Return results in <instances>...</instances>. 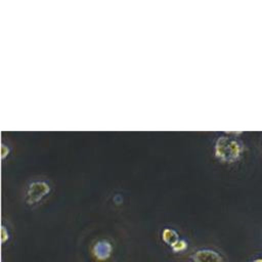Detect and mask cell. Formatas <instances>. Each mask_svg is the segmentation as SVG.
Instances as JSON below:
<instances>
[{"label": "cell", "instance_id": "obj_1", "mask_svg": "<svg viewBox=\"0 0 262 262\" xmlns=\"http://www.w3.org/2000/svg\"><path fill=\"white\" fill-rule=\"evenodd\" d=\"M243 144L238 140L220 136L215 143V156L222 162L232 163L237 161L243 154Z\"/></svg>", "mask_w": 262, "mask_h": 262}, {"label": "cell", "instance_id": "obj_2", "mask_svg": "<svg viewBox=\"0 0 262 262\" xmlns=\"http://www.w3.org/2000/svg\"><path fill=\"white\" fill-rule=\"evenodd\" d=\"M50 190L48 184L44 181L32 182L26 192V201L28 204H35L39 202Z\"/></svg>", "mask_w": 262, "mask_h": 262}, {"label": "cell", "instance_id": "obj_3", "mask_svg": "<svg viewBox=\"0 0 262 262\" xmlns=\"http://www.w3.org/2000/svg\"><path fill=\"white\" fill-rule=\"evenodd\" d=\"M112 252H113V247L111 243L105 239L96 242L92 247V254L99 261L107 260L111 257Z\"/></svg>", "mask_w": 262, "mask_h": 262}, {"label": "cell", "instance_id": "obj_4", "mask_svg": "<svg viewBox=\"0 0 262 262\" xmlns=\"http://www.w3.org/2000/svg\"><path fill=\"white\" fill-rule=\"evenodd\" d=\"M191 259L193 262H223L222 256L216 251L210 249H204L196 251Z\"/></svg>", "mask_w": 262, "mask_h": 262}, {"label": "cell", "instance_id": "obj_5", "mask_svg": "<svg viewBox=\"0 0 262 262\" xmlns=\"http://www.w3.org/2000/svg\"><path fill=\"white\" fill-rule=\"evenodd\" d=\"M162 238H163V241H164L167 245H169L170 247H172L176 242L179 241V235H178V233H177L174 229L166 228V229L163 230Z\"/></svg>", "mask_w": 262, "mask_h": 262}, {"label": "cell", "instance_id": "obj_6", "mask_svg": "<svg viewBox=\"0 0 262 262\" xmlns=\"http://www.w3.org/2000/svg\"><path fill=\"white\" fill-rule=\"evenodd\" d=\"M171 248H172L173 252L179 253V252H183L187 248V244H186V242L184 239H179Z\"/></svg>", "mask_w": 262, "mask_h": 262}, {"label": "cell", "instance_id": "obj_7", "mask_svg": "<svg viewBox=\"0 0 262 262\" xmlns=\"http://www.w3.org/2000/svg\"><path fill=\"white\" fill-rule=\"evenodd\" d=\"M7 239H8V231L6 230V228L4 226H2V228H1V241H2V244H4Z\"/></svg>", "mask_w": 262, "mask_h": 262}, {"label": "cell", "instance_id": "obj_8", "mask_svg": "<svg viewBox=\"0 0 262 262\" xmlns=\"http://www.w3.org/2000/svg\"><path fill=\"white\" fill-rule=\"evenodd\" d=\"M251 262H262V258H258V259H255V260H253V261H251Z\"/></svg>", "mask_w": 262, "mask_h": 262}]
</instances>
